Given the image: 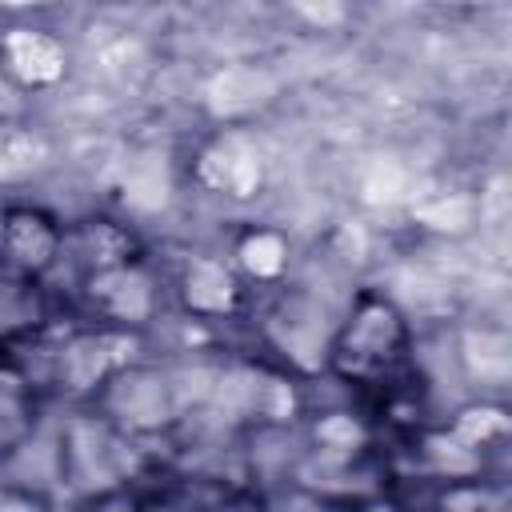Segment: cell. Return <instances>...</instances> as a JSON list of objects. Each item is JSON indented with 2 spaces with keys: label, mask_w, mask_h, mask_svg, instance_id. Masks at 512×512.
<instances>
[{
  "label": "cell",
  "mask_w": 512,
  "mask_h": 512,
  "mask_svg": "<svg viewBox=\"0 0 512 512\" xmlns=\"http://www.w3.org/2000/svg\"><path fill=\"white\" fill-rule=\"evenodd\" d=\"M412 328L400 304L376 288L356 292L348 316L328 336L324 364L352 384H384L408 360Z\"/></svg>",
  "instance_id": "1"
},
{
  "label": "cell",
  "mask_w": 512,
  "mask_h": 512,
  "mask_svg": "<svg viewBox=\"0 0 512 512\" xmlns=\"http://www.w3.org/2000/svg\"><path fill=\"white\" fill-rule=\"evenodd\" d=\"M136 352H140V336L128 328H112V324L80 328L56 348V384L72 400L100 396V388L120 368L136 364Z\"/></svg>",
  "instance_id": "2"
},
{
  "label": "cell",
  "mask_w": 512,
  "mask_h": 512,
  "mask_svg": "<svg viewBox=\"0 0 512 512\" xmlns=\"http://www.w3.org/2000/svg\"><path fill=\"white\" fill-rule=\"evenodd\" d=\"M96 400L104 408V420L116 432H128V436H152V432L168 428L180 412V400H176V388H172L168 372H160L152 364H140V360L120 368L100 388Z\"/></svg>",
  "instance_id": "3"
},
{
  "label": "cell",
  "mask_w": 512,
  "mask_h": 512,
  "mask_svg": "<svg viewBox=\"0 0 512 512\" xmlns=\"http://www.w3.org/2000/svg\"><path fill=\"white\" fill-rule=\"evenodd\" d=\"M192 176L204 192L244 204V200L260 196L268 164H264V152L248 128H216L200 144V152L192 160Z\"/></svg>",
  "instance_id": "4"
},
{
  "label": "cell",
  "mask_w": 512,
  "mask_h": 512,
  "mask_svg": "<svg viewBox=\"0 0 512 512\" xmlns=\"http://www.w3.org/2000/svg\"><path fill=\"white\" fill-rule=\"evenodd\" d=\"M280 96V72L260 60H228L216 64L200 80V112L224 128H244L252 116L272 108Z\"/></svg>",
  "instance_id": "5"
},
{
  "label": "cell",
  "mask_w": 512,
  "mask_h": 512,
  "mask_svg": "<svg viewBox=\"0 0 512 512\" xmlns=\"http://www.w3.org/2000/svg\"><path fill=\"white\" fill-rule=\"evenodd\" d=\"M68 232L40 204H4L0 216V272L40 280L64 256Z\"/></svg>",
  "instance_id": "6"
},
{
  "label": "cell",
  "mask_w": 512,
  "mask_h": 512,
  "mask_svg": "<svg viewBox=\"0 0 512 512\" xmlns=\"http://www.w3.org/2000/svg\"><path fill=\"white\" fill-rule=\"evenodd\" d=\"M84 300L92 304V312L104 324L136 332L156 316L160 292H156V276L148 272V264L128 260V264H116V268L84 272Z\"/></svg>",
  "instance_id": "7"
},
{
  "label": "cell",
  "mask_w": 512,
  "mask_h": 512,
  "mask_svg": "<svg viewBox=\"0 0 512 512\" xmlns=\"http://www.w3.org/2000/svg\"><path fill=\"white\" fill-rule=\"evenodd\" d=\"M68 64V44L48 28L12 24L0 32V72L24 92L56 88L68 76Z\"/></svg>",
  "instance_id": "8"
},
{
  "label": "cell",
  "mask_w": 512,
  "mask_h": 512,
  "mask_svg": "<svg viewBox=\"0 0 512 512\" xmlns=\"http://www.w3.org/2000/svg\"><path fill=\"white\" fill-rule=\"evenodd\" d=\"M176 296H180V308L188 316L224 320V316L240 312V304H244V276L232 268V260L196 252V256H188L180 264Z\"/></svg>",
  "instance_id": "9"
},
{
  "label": "cell",
  "mask_w": 512,
  "mask_h": 512,
  "mask_svg": "<svg viewBox=\"0 0 512 512\" xmlns=\"http://www.w3.org/2000/svg\"><path fill=\"white\" fill-rule=\"evenodd\" d=\"M408 216L432 236H468L484 220V208L468 188H416L408 200Z\"/></svg>",
  "instance_id": "10"
},
{
  "label": "cell",
  "mask_w": 512,
  "mask_h": 512,
  "mask_svg": "<svg viewBox=\"0 0 512 512\" xmlns=\"http://www.w3.org/2000/svg\"><path fill=\"white\" fill-rule=\"evenodd\" d=\"M60 444H64V448H60V460H64L68 480H72L76 488L108 492V488L116 484V476H120L116 448L104 444V436H100L96 424H84V420L68 424V432H64Z\"/></svg>",
  "instance_id": "11"
},
{
  "label": "cell",
  "mask_w": 512,
  "mask_h": 512,
  "mask_svg": "<svg viewBox=\"0 0 512 512\" xmlns=\"http://www.w3.org/2000/svg\"><path fill=\"white\" fill-rule=\"evenodd\" d=\"M120 200L128 212L140 216H156L172 204V168L168 156L160 148H136L124 164H120V184H116Z\"/></svg>",
  "instance_id": "12"
},
{
  "label": "cell",
  "mask_w": 512,
  "mask_h": 512,
  "mask_svg": "<svg viewBox=\"0 0 512 512\" xmlns=\"http://www.w3.org/2000/svg\"><path fill=\"white\" fill-rule=\"evenodd\" d=\"M292 264V244L280 228L268 224H248L236 240H232V268L256 284H276L284 280Z\"/></svg>",
  "instance_id": "13"
},
{
  "label": "cell",
  "mask_w": 512,
  "mask_h": 512,
  "mask_svg": "<svg viewBox=\"0 0 512 512\" xmlns=\"http://www.w3.org/2000/svg\"><path fill=\"white\" fill-rule=\"evenodd\" d=\"M72 244V252L84 260V272H100V268H116V264H128V260H140V248H136V236L108 220V216H88L80 220V228L72 232V240H64V248Z\"/></svg>",
  "instance_id": "14"
},
{
  "label": "cell",
  "mask_w": 512,
  "mask_h": 512,
  "mask_svg": "<svg viewBox=\"0 0 512 512\" xmlns=\"http://www.w3.org/2000/svg\"><path fill=\"white\" fill-rule=\"evenodd\" d=\"M460 364L468 372V380L488 384V388H504L512 376V344L504 328L492 324H468L460 332Z\"/></svg>",
  "instance_id": "15"
},
{
  "label": "cell",
  "mask_w": 512,
  "mask_h": 512,
  "mask_svg": "<svg viewBox=\"0 0 512 512\" xmlns=\"http://www.w3.org/2000/svg\"><path fill=\"white\" fill-rule=\"evenodd\" d=\"M52 164V140L24 124V120H0V184L28 180Z\"/></svg>",
  "instance_id": "16"
},
{
  "label": "cell",
  "mask_w": 512,
  "mask_h": 512,
  "mask_svg": "<svg viewBox=\"0 0 512 512\" xmlns=\"http://www.w3.org/2000/svg\"><path fill=\"white\" fill-rule=\"evenodd\" d=\"M312 448H316L320 464L348 468L368 448V428L356 412H320L312 420Z\"/></svg>",
  "instance_id": "17"
},
{
  "label": "cell",
  "mask_w": 512,
  "mask_h": 512,
  "mask_svg": "<svg viewBox=\"0 0 512 512\" xmlns=\"http://www.w3.org/2000/svg\"><path fill=\"white\" fill-rule=\"evenodd\" d=\"M448 432H452L464 448H472L476 456H484L488 448H496V444L508 440L512 416H508V408H504L500 400H472V404L456 408V416L448 420Z\"/></svg>",
  "instance_id": "18"
},
{
  "label": "cell",
  "mask_w": 512,
  "mask_h": 512,
  "mask_svg": "<svg viewBox=\"0 0 512 512\" xmlns=\"http://www.w3.org/2000/svg\"><path fill=\"white\" fill-rule=\"evenodd\" d=\"M40 320H44V300L36 292V280L0 272V340L32 332Z\"/></svg>",
  "instance_id": "19"
},
{
  "label": "cell",
  "mask_w": 512,
  "mask_h": 512,
  "mask_svg": "<svg viewBox=\"0 0 512 512\" xmlns=\"http://www.w3.org/2000/svg\"><path fill=\"white\" fill-rule=\"evenodd\" d=\"M436 508L440 512H508V488L484 476L448 480L436 496Z\"/></svg>",
  "instance_id": "20"
},
{
  "label": "cell",
  "mask_w": 512,
  "mask_h": 512,
  "mask_svg": "<svg viewBox=\"0 0 512 512\" xmlns=\"http://www.w3.org/2000/svg\"><path fill=\"white\" fill-rule=\"evenodd\" d=\"M420 452L428 460V468L448 484V480H464V476H480V460L472 448H464L448 428H436V432H424L420 436Z\"/></svg>",
  "instance_id": "21"
},
{
  "label": "cell",
  "mask_w": 512,
  "mask_h": 512,
  "mask_svg": "<svg viewBox=\"0 0 512 512\" xmlns=\"http://www.w3.org/2000/svg\"><path fill=\"white\" fill-rule=\"evenodd\" d=\"M32 420H36V412H32V396H28L24 380L4 372L0 376V456L28 440Z\"/></svg>",
  "instance_id": "22"
},
{
  "label": "cell",
  "mask_w": 512,
  "mask_h": 512,
  "mask_svg": "<svg viewBox=\"0 0 512 512\" xmlns=\"http://www.w3.org/2000/svg\"><path fill=\"white\" fill-rule=\"evenodd\" d=\"M412 192H416V188H412L404 164H396V160H388V156H376V160L364 168V176H360V196H364L368 204L412 200Z\"/></svg>",
  "instance_id": "23"
},
{
  "label": "cell",
  "mask_w": 512,
  "mask_h": 512,
  "mask_svg": "<svg viewBox=\"0 0 512 512\" xmlns=\"http://www.w3.org/2000/svg\"><path fill=\"white\" fill-rule=\"evenodd\" d=\"M0 512H56L40 488L28 484H0Z\"/></svg>",
  "instance_id": "24"
},
{
  "label": "cell",
  "mask_w": 512,
  "mask_h": 512,
  "mask_svg": "<svg viewBox=\"0 0 512 512\" xmlns=\"http://www.w3.org/2000/svg\"><path fill=\"white\" fill-rule=\"evenodd\" d=\"M292 16L308 20L320 32H332V28H340L348 20V8L344 4H292Z\"/></svg>",
  "instance_id": "25"
},
{
  "label": "cell",
  "mask_w": 512,
  "mask_h": 512,
  "mask_svg": "<svg viewBox=\"0 0 512 512\" xmlns=\"http://www.w3.org/2000/svg\"><path fill=\"white\" fill-rule=\"evenodd\" d=\"M0 216H4V196H0Z\"/></svg>",
  "instance_id": "26"
}]
</instances>
